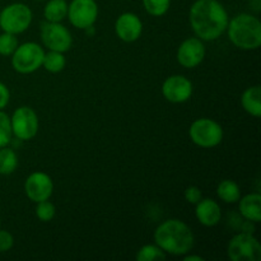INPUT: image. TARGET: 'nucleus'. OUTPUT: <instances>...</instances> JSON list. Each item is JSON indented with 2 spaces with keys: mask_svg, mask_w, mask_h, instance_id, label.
<instances>
[{
  "mask_svg": "<svg viewBox=\"0 0 261 261\" xmlns=\"http://www.w3.org/2000/svg\"><path fill=\"white\" fill-rule=\"evenodd\" d=\"M36 216L41 222H50L53 221L56 214V206L51 201L43 200L40 203H36Z\"/></svg>",
  "mask_w": 261,
  "mask_h": 261,
  "instance_id": "nucleus-26",
  "label": "nucleus"
},
{
  "mask_svg": "<svg viewBox=\"0 0 261 261\" xmlns=\"http://www.w3.org/2000/svg\"><path fill=\"white\" fill-rule=\"evenodd\" d=\"M18 166V155L14 148H0V175H10Z\"/></svg>",
  "mask_w": 261,
  "mask_h": 261,
  "instance_id": "nucleus-20",
  "label": "nucleus"
},
{
  "mask_svg": "<svg viewBox=\"0 0 261 261\" xmlns=\"http://www.w3.org/2000/svg\"><path fill=\"white\" fill-rule=\"evenodd\" d=\"M239 209L245 219L259 223L261 221V195L259 193H251L240 198Z\"/></svg>",
  "mask_w": 261,
  "mask_h": 261,
  "instance_id": "nucleus-16",
  "label": "nucleus"
},
{
  "mask_svg": "<svg viewBox=\"0 0 261 261\" xmlns=\"http://www.w3.org/2000/svg\"><path fill=\"white\" fill-rule=\"evenodd\" d=\"M18 45L19 42H18L17 35L8 32H3L0 35V55L2 56H12Z\"/></svg>",
  "mask_w": 261,
  "mask_h": 261,
  "instance_id": "nucleus-25",
  "label": "nucleus"
},
{
  "mask_svg": "<svg viewBox=\"0 0 261 261\" xmlns=\"http://www.w3.org/2000/svg\"><path fill=\"white\" fill-rule=\"evenodd\" d=\"M0 224H2V218H0Z\"/></svg>",
  "mask_w": 261,
  "mask_h": 261,
  "instance_id": "nucleus-32",
  "label": "nucleus"
},
{
  "mask_svg": "<svg viewBox=\"0 0 261 261\" xmlns=\"http://www.w3.org/2000/svg\"><path fill=\"white\" fill-rule=\"evenodd\" d=\"M184 195H185L186 201L190 204H196L200 199H203V193L198 186H189Z\"/></svg>",
  "mask_w": 261,
  "mask_h": 261,
  "instance_id": "nucleus-28",
  "label": "nucleus"
},
{
  "mask_svg": "<svg viewBox=\"0 0 261 261\" xmlns=\"http://www.w3.org/2000/svg\"><path fill=\"white\" fill-rule=\"evenodd\" d=\"M37 2H42V0H37Z\"/></svg>",
  "mask_w": 261,
  "mask_h": 261,
  "instance_id": "nucleus-33",
  "label": "nucleus"
},
{
  "mask_svg": "<svg viewBox=\"0 0 261 261\" xmlns=\"http://www.w3.org/2000/svg\"><path fill=\"white\" fill-rule=\"evenodd\" d=\"M189 22L196 37L214 41L226 32L229 17L218 0H196L189 12Z\"/></svg>",
  "mask_w": 261,
  "mask_h": 261,
  "instance_id": "nucleus-1",
  "label": "nucleus"
},
{
  "mask_svg": "<svg viewBox=\"0 0 261 261\" xmlns=\"http://www.w3.org/2000/svg\"><path fill=\"white\" fill-rule=\"evenodd\" d=\"M10 99L9 88L0 82V110H4L8 106Z\"/></svg>",
  "mask_w": 261,
  "mask_h": 261,
  "instance_id": "nucleus-29",
  "label": "nucleus"
},
{
  "mask_svg": "<svg viewBox=\"0 0 261 261\" xmlns=\"http://www.w3.org/2000/svg\"><path fill=\"white\" fill-rule=\"evenodd\" d=\"M217 195L227 204H234L241 198V189L239 184L232 180H223L217 188Z\"/></svg>",
  "mask_w": 261,
  "mask_h": 261,
  "instance_id": "nucleus-19",
  "label": "nucleus"
},
{
  "mask_svg": "<svg viewBox=\"0 0 261 261\" xmlns=\"http://www.w3.org/2000/svg\"><path fill=\"white\" fill-rule=\"evenodd\" d=\"M12 125L9 115L0 110V148L7 147L12 142Z\"/></svg>",
  "mask_w": 261,
  "mask_h": 261,
  "instance_id": "nucleus-24",
  "label": "nucleus"
},
{
  "mask_svg": "<svg viewBox=\"0 0 261 261\" xmlns=\"http://www.w3.org/2000/svg\"><path fill=\"white\" fill-rule=\"evenodd\" d=\"M241 103L245 111L254 117L261 115V88L260 86L249 87L242 93Z\"/></svg>",
  "mask_w": 261,
  "mask_h": 261,
  "instance_id": "nucleus-17",
  "label": "nucleus"
},
{
  "mask_svg": "<svg viewBox=\"0 0 261 261\" xmlns=\"http://www.w3.org/2000/svg\"><path fill=\"white\" fill-rule=\"evenodd\" d=\"M184 261H204V257L199 255H184Z\"/></svg>",
  "mask_w": 261,
  "mask_h": 261,
  "instance_id": "nucleus-31",
  "label": "nucleus"
},
{
  "mask_svg": "<svg viewBox=\"0 0 261 261\" xmlns=\"http://www.w3.org/2000/svg\"><path fill=\"white\" fill-rule=\"evenodd\" d=\"M154 242L166 254L184 256L193 250L195 237L185 222L168 219L155 228Z\"/></svg>",
  "mask_w": 261,
  "mask_h": 261,
  "instance_id": "nucleus-2",
  "label": "nucleus"
},
{
  "mask_svg": "<svg viewBox=\"0 0 261 261\" xmlns=\"http://www.w3.org/2000/svg\"><path fill=\"white\" fill-rule=\"evenodd\" d=\"M32 10L23 3H13L0 12V28L3 32L19 35L27 31L32 23Z\"/></svg>",
  "mask_w": 261,
  "mask_h": 261,
  "instance_id": "nucleus-4",
  "label": "nucleus"
},
{
  "mask_svg": "<svg viewBox=\"0 0 261 261\" xmlns=\"http://www.w3.org/2000/svg\"><path fill=\"white\" fill-rule=\"evenodd\" d=\"M193 83L186 76L176 74L163 82L162 94L167 101L172 103H184L193 96Z\"/></svg>",
  "mask_w": 261,
  "mask_h": 261,
  "instance_id": "nucleus-12",
  "label": "nucleus"
},
{
  "mask_svg": "<svg viewBox=\"0 0 261 261\" xmlns=\"http://www.w3.org/2000/svg\"><path fill=\"white\" fill-rule=\"evenodd\" d=\"M143 32V23L134 13H122L115 22V33L124 42H135Z\"/></svg>",
  "mask_w": 261,
  "mask_h": 261,
  "instance_id": "nucleus-14",
  "label": "nucleus"
},
{
  "mask_svg": "<svg viewBox=\"0 0 261 261\" xmlns=\"http://www.w3.org/2000/svg\"><path fill=\"white\" fill-rule=\"evenodd\" d=\"M14 245V239L12 233L4 229H0V252H7Z\"/></svg>",
  "mask_w": 261,
  "mask_h": 261,
  "instance_id": "nucleus-27",
  "label": "nucleus"
},
{
  "mask_svg": "<svg viewBox=\"0 0 261 261\" xmlns=\"http://www.w3.org/2000/svg\"><path fill=\"white\" fill-rule=\"evenodd\" d=\"M171 0H143L145 12L152 17H162L168 12Z\"/></svg>",
  "mask_w": 261,
  "mask_h": 261,
  "instance_id": "nucleus-23",
  "label": "nucleus"
},
{
  "mask_svg": "<svg viewBox=\"0 0 261 261\" xmlns=\"http://www.w3.org/2000/svg\"><path fill=\"white\" fill-rule=\"evenodd\" d=\"M66 65V58L64 56V53H59V51L48 50V53H45L43 56L42 66L48 71V73H60L64 70Z\"/></svg>",
  "mask_w": 261,
  "mask_h": 261,
  "instance_id": "nucleus-21",
  "label": "nucleus"
},
{
  "mask_svg": "<svg viewBox=\"0 0 261 261\" xmlns=\"http://www.w3.org/2000/svg\"><path fill=\"white\" fill-rule=\"evenodd\" d=\"M68 15L66 0H48L43 8V17L47 22H63Z\"/></svg>",
  "mask_w": 261,
  "mask_h": 261,
  "instance_id": "nucleus-18",
  "label": "nucleus"
},
{
  "mask_svg": "<svg viewBox=\"0 0 261 261\" xmlns=\"http://www.w3.org/2000/svg\"><path fill=\"white\" fill-rule=\"evenodd\" d=\"M227 255L232 261H260L261 245L254 233L241 232L228 242Z\"/></svg>",
  "mask_w": 261,
  "mask_h": 261,
  "instance_id": "nucleus-7",
  "label": "nucleus"
},
{
  "mask_svg": "<svg viewBox=\"0 0 261 261\" xmlns=\"http://www.w3.org/2000/svg\"><path fill=\"white\" fill-rule=\"evenodd\" d=\"M189 135L194 144L208 149V148H214L221 144L223 140V129L214 120L203 117V119L195 120L191 124Z\"/></svg>",
  "mask_w": 261,
  "mask_h": 261,
  "instance_id": "nucleus-6",
  "label": "nucleus"
},
{
  "mask_svg": "<svg viewBox=\"0 0 261 261\" xmlns=\"http://www.w3.org/2000/svg\"><path fill=\"white\" fill-rule=\"evenodd\" d=\"M68 19L79 30H86L96 23L98 18V5L96 0H71L68 4Z\"/></svg>",
  "mask_w": 261,
  "mask_h": 261,
  "instance_id": "nucleus-10",
  "label": "nucleus"
},
{
  "mask_svg": "<svg viewBox=\"0 0 261 261\" xmlns=\"http://www.w3.org/2000/svg\"><path fill=\"white\" fill-rule=\"evenodd\" d=\"M166 257H167V254L157 245H144L137 252L135 259L138 261H157L165 260Z\"/></svg>",
  "mask_w": 261,
  "mask_h": 261,
  "instance_id": "nucleus-22",
  "label": "nucleus"
},
{
  "mask_svg": "<svg viewBox=\"0 0 261 261\" xmlns=\"http://www.w3.org/2000/svg\"><path fill=\"white\" fill-rule=\"evenodd\" d=\"M228 38L241 50H256L261 45V22L250 13L234 15L227 25Z\"/></svg>",
  "mask_w": 261,
  "mask_h": 261,
  "instance_id": "nucleus-3",
  "label": "nucleus"
},
{
  "mask_svg": "<svg viewBox=\"0 0 261 261\" xmlns=\"http://www.w3.org/2000/svg\"><path fill=\"white\" fill-rule=\"evenodd\" d=\"M195 217L204 227H214L221 222L222 209L221 205L213 199H200L195 204Z\"/></svg>",
  "mask_w": 261,
  "mask_h": 261,
  "instance_id": "nucleus-15",
  "label": "nucleus"
},
{
  "mask_svg": "<svg viewBox=\"0 0 261 261\" xmlns=\"http://www.w3.org/2000/svg\"><path fill=\"white\" fill-rule=\"evenodd\" d=\"M176 58H177L178 64L184 68H196L203 63L205 58V46L203 41L198 37H190L185 40L177 48Z\"/></svg>",
  "mask_w": 261,
  "mask_h": 261,
  "instance_id": "nucleus-13",
  "label": "nucleus"
},
{
  "mask_svg": "<svg viewBox=\"0 0 261 261\" xmlns=\"http://www.w3.org/2000/svg\"><path fill=\"white\" fill-rule=\"evenodd\" d=\"M241 232L245 233H254L255 232V223L251 221H245L244 223H241Z\"/></svg>",
  "mask_w": 261,
  "mask_h": 261,
  "instance_id": "nucleus-30",
  "label": "nucleus"
},
{
  "mask_svg": "<svg viewBox=\"0 0 261 261\" xmlns=\"http://www.w3.org/2000/svg\"><path fill=\"white\" fill-rule=\"evenodd\" d=\"M45 50L36 42L18 45L12 54V66L17 73L31 74L42 66Z\"/></svg>",
  "mask_w": 261,
  "mask_h": 261,
  "instance_id": "nucleus-5",
  "label": "nucleus"
},
{
  "mask_svg": "<svg viewBox=\"0 0 261 261\" xmlns=\"http://www.w3.org/2000/svg\"><path fill=\"white\" fill-rule=\"evenodd\" d=\"M41 40L48 50L66 53L73 45V37L61 22H47L41 24Z\"/></svg>",
  "mask_w": 261,
  "mask_h": 261,
  "instance_id": "nucleus-8",
  "label": "nucleus"
},
{
  "mask_svg": "<svg viewBox=\"0 0 261 261\" xmlns=\"http://www.w3.org/2000/svg\"><path fill=\"white\" fill-rule=\"evenodd\" d=\"M10 125L14 138L22 142L33 139L38 133L37 114L28 106L18 107L10 117Z\"/></svg>",
  "mask_w": 261,
  "mask_h": 261,
  "instance_id": "nucleus-9",
  "label": "nucleus"
},
{
  "mask_svg": "<svg viewBox=\"0 0 261 261\" xmlns=\"http://www.w3.org/2000/svg\"><path fill=\"white\" fill-rule=\"evenodd\" d=\"M54 182L53 178L45 172L31 173L24 182V193L27 198L33 203H40V201L48 200L53 195Z\"/></svg>",
  "mask_w": 261,
  "mask_h": 261,
  "instance_id": "nucleus-11",
  "label": "nucleus"
}]
</instances>
